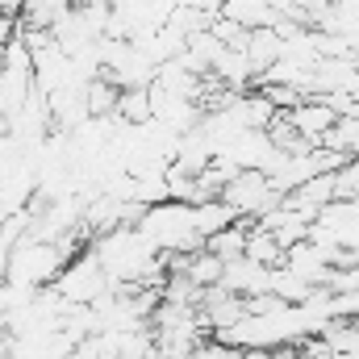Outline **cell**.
<instances>
[{"mask_svg":"<svg viewBox=\"0 0 359 359\" xmlns=\"http://www.w3.org/2000/svg\"><path fill=\"white\" fill-rule=\"evenodd\" d=\"M84 100H88V117H117L121 88H117L109 76H96V80L84 84Z\"/></svg>","mask_w":359,"mask_h":359,"instance_id":"obj_5","label":"cell"},{"mask_svg":"<svg viewBox=\"0 0 359 359\" xmlns=\"http://www.w3.org/2000/svg\"><path fill=\"white\" fill-rule=\"evenodd\" d=\"M288 121L297 126V134L301 138H309L313 147H322V138L334 130V121H339V113H334V104H326V100H309V104H297L292 113H288Z\"/></svg>","mask_w":359,"mask_h":359,"instance_id":"obj_2","label":"cell"},{"mask_svg":"<svg viewBox=\"0 0 359 359\" xmlns=\"http://www.w3.org/2000/svg\"><path fill=\"white\" fill-rule=\"evenodd\" d=\"M55 288H59L67 301H84V305H92L104 288H113V280H109V276H104V268H100V255L88 247L80 259H72L67 268L59 271Z\"/></svg>","mask_w":359,"mask_h":359,"instance_id":"obj_1","label":"cell"},{"mask_svg":"<svg viewBox=\"0 0 359 359\" xmlns=\"http://www.w3.org/2000/svg\"><path fill=\"white\" fill-rule=\"evenodd\" d=\"M251 226H255V222H251ZM251 226L238 217V222L222 226L217 234H209V238H205V247H209L213 255H222V259H238V255H247V238H251Z\"/></svg>","mask_w":359,"mask_h":359,"instance_id":"obj_4","label":"cell"},{"mask_svg":"<svg viewBox=\"0 0 359 359\" xmlns=\"http://www.w3.org/2000/svg\"><path fill=\"white\" fill-rule=\"evenodd\" d=\"M117 117L130 121V126H147L155 117V104H151V88H121L117 100Z\"/></svg>","mask_w":359,"mask_h":359,"instance_id":"obj_6","label":"cell"},{"mask_svg":"<svg viewBox=\"0 0 359 359\" xmlns=\"http://www.w3.org/2000/svg\"><path fill=\"white\" fill-rule=\"evenodd\" d=\"M222 17H230L247 29H264V25L280 21V8H276V0H226Z\"/></svg>","mask_w":359,"mask_h":359,"instance_id":"obj_3","label":"cell"}]
</instances>
